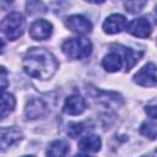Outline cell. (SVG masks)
Returning a JSON list of instances; mask_svg holds the SVG:
<instances>
[{
	"label": "cell",
	"mask_w": 157,
	"mask_h": 157,
	"mask_svg": "<svg viewBox=\"0 0 157 157\" xmlns=\"http://www.w3.org/2000/svg\"><path fill=\"white\" fill-rule=\"evenodd\" d=\"M25 17L21 12L12 11L7 13L0 22V31L10 39L16 40L20 38L25 31Z\"/></svg>",
	"instance_id": "obj_3"
},
{
	"label": "cell",
	"mask_w": 157,
	"mask_h": 157,
	"mask_svg": "<svg viewBox=\"0 0 157 157\" xmlns=\"http://www.w3.org/2000/svg\"><path fill=\"white\" fill-rule=\"evenodd\" d=\"M22 157H34L33 155H26V156H22Z\"/></svg>",
	"instance_id": "obj_25"
},
{
	"label": "cell",
	"mask_w": 157,
	"mask_h": 157,
	"mask_svg": "<svg viewBox=\"0 0 157 157\" xmlns=\"http://www.w3.org/2000/svg\"><path fill=\"white\" fill-rule=\"evenodd\" d=\"M128 26L126 18L120 13H113L107 17V20L103 22V31L108 34H117L120 33L123 29H125Z\"/></svg>",
	"instance_id": "obj_9"
},
{
	"label": "cell",
	"mask_w": 157,
	"mask_h": 157,
	"mask_svg": "<svg viewBox=\"0 0 157 157\" xmlns=\"http://www.w3.org/2000/svg\"><path fill=\"white\" fill-rule=\"evenodd\" d=\"M9 72L4 66H0V92L9 86Z\"/></svg>",
	"instance_id": "obj_21"
},
{
	"label": "cell",
	"mask_w": 157,
	"mask_h": 157,
	"mask_svg": "<svg viewBox=\"0 0 157 157\" xmlns=\"http://www.w3.org/2000/svg\"><path fill=\"white\" fill-rule=\"evenodd\" d=\"M16 107V99L13 94L9 92H0V119L6 118L13 112Z\"/></svg>",
	"instance_id": "obj_16"
},
{
	"label": "cell",
	"mask_w": 157,
	"mask_h": 157,
	"mask_svg": "<svg viewBox=\"0 0 157 157\" xmlns=\"http://www.w3.org/2000/svg\"><path fill=\"white\" fill-rule=\"evenodd\" d=\"M23 71L38 80H49L56 72L59 63L56 58L45 48H31L23 60H22Z\"/></svg>",
	"instance_id": "obj_1"
},
{
	"label": "cell",
	"mask_w": 157,
	"mask_h": 157,
	"mask_svg": "<svg viewBox=\"0 0 157 157\" xmlns=\"http://www.w3.org/2000/svg\"><path fill=\"white\" fill-rule=\"evenodd\" d=\"M4 48H5V42H4L1 38H0V54L4 52Z\"/></svg>",
	"instance_id": "obj_23"
},
{
	"label": "cell",
	"mask_w": 157,
	"mask_h": 157,
	"mask_svg": "<svg viewBox=\"0 0 157 157\" xmlns=\"http://www.w3.org/2000/svg\"><path fill=\"white\" fill-rule=\"evenodd\" d=\"M85 130V124L83 123H69L67 125V135L70 137H77L80 136Z\"/></svg>",
	"instance_id": "obj_19"
},
{
	"label": "cell",
	"mask_w": 157,
	"mask_h": 157,
	"mask_svg": "<svg viewBox=\"0 0 157 157\" xmlns=\"http://www.w3.org/2000/svg\"><path fill=\"white\" fill-rule=\"evenodd\" d=\"M156 124L155 123H151V121H144L142 124H141V126H140V132L144 135V136H146V137H148V139H151V140H155L156 139Z\"/></svg>",
	"instance_id": "obj_17"
},
{
	"label": "cell",
	"mask_w": 157,
	"mask_h": 157,
	"mask_svg": "<svg viewBox=\"0 0 157 157\" xmlns=\"http://www.w3.org/2000/svg\"><path fill=\"white\" fill-rule=\"evenodd\" d=\"M142 157H155V153H152L151 156H142Z\"/></svg>",
	"instance_id": "obj_26"
},
{
	"label": "cell",
	"mask_w": 157,
	"mask_h": 157,
	"mask_svg": "<svg viewBox=\"0 0 157 157\" xmlns=\"http://www.w3.org/2000/svg\"><path fill=\"white\" fill-rule=\"evenodd\" d=\"M53 33V25L43 18L36 20L29 26V37L34 40L48 39Z\"/></svg>",
	"instance_id": "obj_6"
},
{
	"label": "cell",
	"mask_w": 157,
	"mask_h": 157,
	"mask_svg": "<svg viewBox=\"0 0 157 157\" xmlns=\"http://www.w3.org/2000/svg\"><path fill=\"white\" fill-rule=\"evenodd\" d=\"M123 59L121 56L112 50L110 53H108L107 55H104L103 60H102V66L104 67V70H107L108 72H115V71H119L123 66Z\"/></svg>",
	"instance_id": "obj_13"
},
{
	"label": "cell",
	"mask_w": 157,
	"mask_h": 157,
	"mask_svg": "<svg viewBox=\"0 0 157 157\" xmlns=\"http://www.w3.org/2000/svg\"><path fill=\"white\" fill-rule=\"evenodd\" d=\"M47 113L45 103L39 98H32L27 102L25 108V115L27 119H37Z\"/></svg>",
	"instance_id": "obj_12"
},
{
	"label": "cell",
	"mask_w": 157,
	"mask_h": 157,
	"mask_svg": "<svg viewBox=\"0 0 157 157\" xmlns=\"http://www.w3.org/2000/svg\"><path fill=\"white\" fill-rule=\"evenodd\" d=\"M134 81L144 87H155L156 86V65L148 63L142 66L134 76Z\"/></svg>",
	"instance_id": "obj_5"
},
{
	"label": "cell",
	"mask_w": 157,
	"mask_h": 157,
	"mask_svg": "<svg viewBox=\"0 0 157 157\" xmlns=\"http://www.w3.org/2000/svg\"><path fill=\"white\" fill-rule=\"evenodd\" d=\"M146 5V1H128L124 2V6L128 12L130 13H137L142 10V7Z\"/></svg>",
	"instance_id": "obj_20"
},
{
	"label": "cell",
	"mask_w": 157,
	"mask_h": 157,
	"mask_svg": "<svg viewBox=\"0 0 157 157\" xmlns=\"http://www.w3.org/2000/svg\"><path fill=\"white\" fill-rule=\"evenodd\" d=\"M75 157H90V156H86V155H76Z\"/></svg>",
	"instance_id": "obj_24"
},
{
	"label": "cell",
	"mask_w": 157,
	"mask_h": 157,
	"mask_svg": "<svg viewBox=\"0 0 157 157\" xmlns=\"http://www.w3.org/2000/svg\"><path fill=\"white\" fill-rule=\"evenodd\" d=\"M65 26L70 31H72L77 34H86L92 31V23L86 17H83L81 15L69 16L65 21Z\"/></svg>",
	"instance_id": "obj_8"
},
{
	"label": "cell",
	"mask_w": 157,
	"mask_h": 157,
	"mask_svg": "<svg viewBox=\"0 0 157 157\" xmlns=\"http://www.w3.org/2000/svg\"><path fill=\"white\" fill-rule=\"evenodd\" d=\"M61 50L69 59H85L92 53V43L85 37L69 38L61 44Z\"/></svg>",
	"instance_id": "obj_2"
},
{
	"label": "cell",
	"mask_w": 157,
	"mask_h": 157,
	"mask_svg": "<svg viewBox=\"0 0 157 157\" xmlns=\"http://www.w3.org/2000/svg\"><path fill=\"white\" fill-rule=\"evenodd\" d=\"M145 112H146V114H147L152 120H156V118H157V113H156V105H155V104H152V105H147V107L145 108Z\"/></svg>",
	"instance_id": "obj_22"
},
{
	"label": "cell",
	"mask_w": 157,
	"mask_h": 157,
	"mask_svg": "<svg viewBox=\"0 0 157 157\" xmlns=\"http://www.w3.org/2000/svg\"><path fill=\"white\" fill-rule=\"evenodd\" d=\"M22 139V131L16 126L0 128V152L7 151Z\"/></svg>",
	"instance_id": "obj_4"
},
{
	"label": "cell",
	"mask_w": 157,
	"mask_h": 157,
	"mask_svg": "<svg viewBox=\"0 0 157 157\" xmlns=\"http://www.w3.org/2000/svg\"><path fill=\"white\" fill-rule=\"evenodd\" d=\"M101 146L102 141L97 135H86L78 141V148L83 152H98Z\"/></svg>",
	"instance_id": "obj_14"
},
{
	"label": "cell",
	"mask_w": 157,
	"mask_h": 157,
	"mask_svg": "<svg viewBox=\"0 0 157 157\" xmlns=\"http://www.w3.org/2000/svg\"><path fill=\"white\" fill-rule=\"evenodd\" d=\"M126 31L132 34L134 37L137 38H147L151 36L152 32V27L150 21L146 17H137L135 20H132L128 26H126Z\"/></svg>",
	"instance_id": "obj_7"
},
{
	"label": "cell",
	"mask_w": 157,
	"mask_h": 157,
	"mask_svg": "<svg viewBox=\"0 0 157 157\" xmlns=\"http://www.w3.org/2000/svg\"><path fill=\"white\" fill-rule=\"evenodd\" d=\"M70 151V146L64 140H54L49 144L47 150V157H66Z\"/></svg>",
	"instance_id": "obj_15"
},
{
	"label": "cell",
	"mask_w": 157,
	"mask_h": 157,
	"mask_svg": "<svg viewBox=\"0 0 157 157\" xmlns=\"http://www.w3.org/2000/svg\"><path fill=\"white\" fill-rule=\"evenodd\" d=\"M85 109H86L85 98H82L77 93H74V94L69 96L65 99V103H64V107H63L64 113L69 114V115H78Z\"/></svg>",
	"instance_id": "obj_10"
},
{
	"label": "cell",
	"mask_w": 157,
	"mask_h": 157,
	"mask_svg": "<svg viewBox=\"0 0 157 157\" xmlns=\"http://www.w3.org/2000/svg\"><path fill=\"white\" fill-rule=\"evenodd\" d=\"M113 48H117V49H113V50L117 52V53L121 56L123 61H125L126 71L131 70L132 66H134V65L140 60V58L144 55V52H136V50H132V49L126 48V47L120 45V44H118V45L115 44V45H113Z\"/></svg>",
	"instance_id": "obj_11"
},
{
	"label": "cell",
	"mask_w": 157,
	"mask_h": 157,
	"mask_svg": "<svg viewBox=\"0 0 157 157\" xmlns=\"http://www.w3.org/2000/svg\"><path fill=\"white\" fill-rule=\"evenodd\" d=\"M26 9H27V12L31 13V15H34V13H43L47 11V7L43 2H39V1H28L26 4Z\"/></svg>",
	"instance_id": "obj_18"
}]
</instances>
